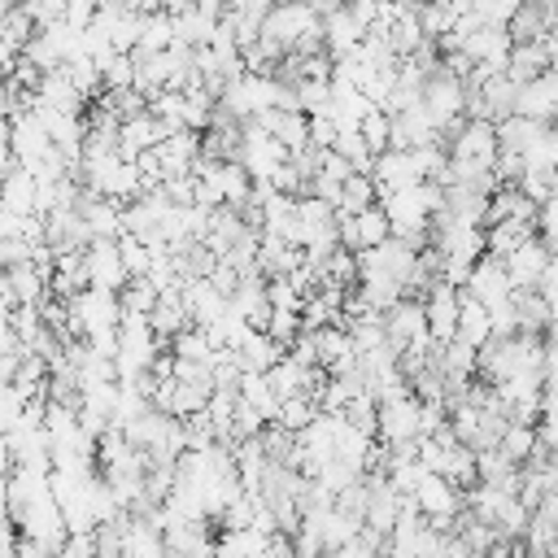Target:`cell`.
<instances>
[{
	"instance_id": "obj_1",
	"label": "cell",
	"mask_w": 558,
	"mask_h": 558,
	"mask_svg": "<svg viewBox=\"0 0 558 558\" xmlns=\"http://www.w3.org/2000/svg\"><path fill=\"white\" fill-rule=\"evenodd\" d=\"M375 436L384 445H414L423 436V401L414 392L379 401V432Z\"/></svg>"
},
{
	"instance_id": "obj_2",
	"label": "cell",
	"mask_w": 558,
	"mask_h": 558,
	"mask_svg": "<svg viewBox=\"0 0 558 558\" xmlns=\"http://www.w3.org/2000/svg\"><path fill=\"white\" fill-rule=\"evenodd\" d=\"M87 275H92V288H109V292H122L131 283V270L122 262V244L109 240V235H96L87 244Z\"/></svg>"
},
{
	"instance_id": "obj_3",
	"label": "cell",
	"mask_w": 558,
	"mask_h": 558,
	"mask_svg": "<svg viewBox=\"0 0 558 558\" xmlns=\"http://www.w3.org/2000/svg\"><path fill=\"white\" fill-rule=\"evenodd\" d=\"M549 262H554V248H549L541 235L523 240V244H519V248L506 257L510 283H514V288H541V279L549 275Z\"/></svg>"
},
{
	"instance_id": "obj_4",
	"label": "cell",
	"mask_w": 558,
	"mask_h": 558,
	"mask_svg": "<svg viewBox=\"0 0 558 558\" xmlns=\"http://www.w3.org/2000/svg\"><path fill=\"white\" fill-rule=\"evenodd\" d=\"M466 292H471V296H480L488 310H493V305H501V301H510V296H514V283H510L506 262H501V257H493V253H484V257L471 266Z\"/></svg>"
},
{
	"instance_id": "obj_5",
	"label": "cell",
	"mask_w": 558,
	"mask_h": 558,
	"mask_svg": "<svg viewBox=\"0 0 558 558\" xmlns=\"http://www.w3.org/2000/svg\"><path fill=\"white\" fill-rule=\"evenodd\" d=\"M519 113L523 118H536L545 126H558V70L532 78L519 87Z\"/></svg>"
},
{
	"instance_id": "obj_6",
	"label": "cell",
	"mask_w": 558,
	"mask_h": 558,
	"mask_svg": "<svg viewBox=\"0 0 558 558\" xmlns=\"http://www.w3.org/2000/svg\"><path fill=\"white\" fill-rule=\"evenodd\" d=\"M554 70V48H549V39H527V44H514L510 48V61H506V74L523 87V83H532V78H541V74H549Z\"/></svg>"
},
{
	"instance_id": "obj_7",
	"label": "cell",
	"mask_w": 558,
	"mask_h": 558,
	"mask_svg": "<svg viewBox=\"0 0 558 558\" xmlns=\"http://www.w3.org/2000/svg\"><path fill=\"white\" fill-rule=\"evenodd\" d=\"M458 340H466L475 349H484L493 340V310L480 296H471L466 288H462V310H458Z\"/></svg>"
},
{
	"instance_id": "obj_8",
	"label": "cell",
	"mask_w": 558,
	"mask_h": 558,
	"mask_svg": "<svg viewBox=\"0 0 558 558\" xmlns=\"http://www.w3.org/2000/svg\"><path fill=\"white\" fill-rule=\"evenodd\" d=\"M497 449L510 458V462H532L536 453H541V432H536V423H506V432H501V440H497Z\"/></svg>"
},
{
	"instance_id": "obj_9",
	"label": "cell",
	"mask_w": 558,
	"mask_h": 558,
	"mask_svg": "<svg viewBox=\"0 0 558 558\" xmlns=\"http://www.w3.org/2000/svg\"><path fill=\"white\" fill-rule=\"evenodd\" d=\"M371 205H379V183H375V174H353V179H344V192H340L336 214H362V209H371Z\"/></svg>"
},
{
	"instance_id": "obj_10",
	"label": "cell",
	"mask_w": 558,
	"mask_h": 558,
	"mask_svg": "<svg viewBox=\"0 0 558 558\" xmlns=\"http://www.w3.org/2000/svg\"><path fill=\"white\" fill-rule=\"evenodd\" d=\"M323 410H318V401L314 397H305V392H296V397H288L283 405H279V427H288V432H305L314 418H318Z\"/></svg>"
},
{
	"instance_id": "obj_11",
	"label": "cell",
	"mask_w": 558,
	"mask_h": 558,
	"mask_svg": "<svg viewBox=\"0 0 558 558\" xmlns=\"http://www.w3.org/2000/svg\"><path fill=\"white\" fill-rule=\"evenodd\" d=\"M118 244H122V262H126V270H131V279H148V270H153V257H157V248H148L140 235H118Z\"/></svg>"
},
{
	"instance_id": "obj_12",
	"label": "cell",
	"mask_w": 558,
	"mask_h": 558,
	"mask_svg": "<svg viewBox=\"0 0 558 558\" xmlns=\"http://www.w3.org/2000/svg\"><path fill=\"white\" fill-rule=\"evenodd\" d=\"M536 235L554 248V257H558V196H549L545 205H541V214H536Z\"/></svg>"
},
{
	"instance_id": "obj_13",
	"label": "cell",
	"mask_w": 558,
	"mask_h": 558,
	"mask_svg": "<svg viewBox=\"0 0 558 558\" xmlns=\"http://www.w3.org/2000/svg\"><path fill=\"white\" fill-rule=\"evenodd\" d=\"M17 4H22V0H4V9H17Z\"/></svg>"
}]
</instances>
